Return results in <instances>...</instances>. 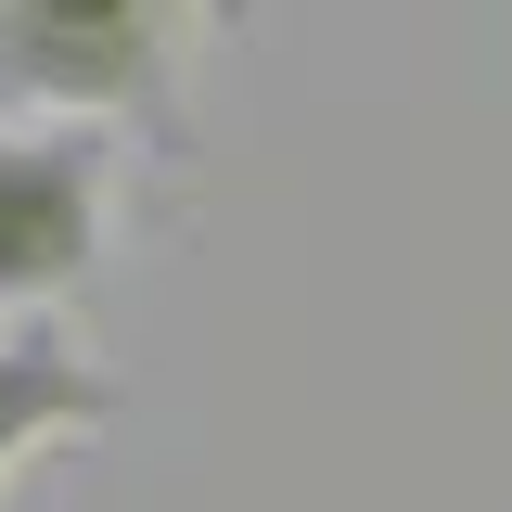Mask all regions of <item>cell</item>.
I'll list each match as a JSON object with an SVG mask.
<instances>
[{"instance_id": "cell-3", "label": "cell", "mask_w": 512, "mask_h": 512, "mask_svg": "<svg viewBox=\"0 0 512 512\" xmlns=\"http://www.w3.org/2000/svg\"><path fill=\"white\" fill-rule=\"evenodd\" d=\"M116 423V372L64 333V320H13L0 333V500L26 487V461L64 436H103Z\"/></svg>"}, {"instance_id": "cell-2", "label": "cell", "mask_w": 512, "mask_h": 512, "mask_svg": "<svg viewBox=\"0 0 512 512\" xmlns=\"http://www.w3.org/2000/svg\"><path fill=\"white\" fill-rule=\"evenodd\" d=\"M103 231H116V141L0 116V308L52 320L103 269Z\"/></svg>"}, {"instance_id": "cell-1", "label": "cell", "mask_w": 512, "mask_h": 512, "mask_svg": "<svg viewBox=\"0 0 512 512\" xmlns=\"http://www.w3.org/2000/svg\"><path fill=\"white\" fill-rule=\"evenodd\" d=\"M180 0H0V103L39 128H154L180 141Z\"/></svg>"}]
</instances>
